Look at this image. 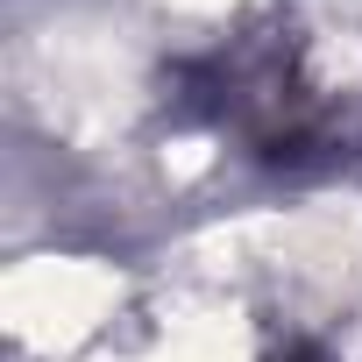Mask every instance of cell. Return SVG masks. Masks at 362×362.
<instances>
[{
  "label": "cell",
  "instance_id": "cell-1",
  "mask_svg": "<svg viewBox=\"0 0 362 362\" xmlns=\"http://www.w3.org/2000/svg\"><path fill=\"white\" fill-rule=\"evenodd\" d=\"M270 362H327V355H320L313 341H291V348H284V355H270Z\"/></svg>",
  "mask_w": 362,
  "mask_h": 362
}]
</instances>
